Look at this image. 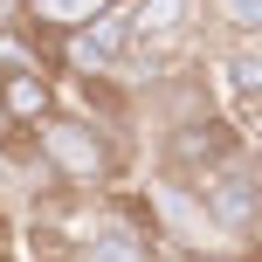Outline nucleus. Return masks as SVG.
Returning <instances> with one entry per match:
<instances>
[{
  "instance_id": "1",
  "label": "nucleus",
  "mask_w": 262,
  "mask_h": 262,
  "mask_svg": "<svg viewBox=\"0 0 262 262\" xmlns=\"http://www.w3.org/2000/svg\"><path fill=\"white\" fill-rule=\"evenodd\" d=\"M28 152L69 193H104V186L124 180V138L104 131V124H90V118H69V111H49V118L28 131Z\"/></svg>"
},
{
  "instance_id": "10",
  "label": "nucleus",
  "mask_w": 262,
  "mask_h": 262,
  "mask_svg": "<svg viewBox=\"0 0 262 262\" xmlns=\"http://www.w3.org/2000/svg\"><path fill=\"white\" fill-rule=\"evenodd\" d=\"M7 262H21V255H7Z\"/></svg>"
},
{
  "instance_id": "8",
  "label": "nucleus",
  "mask_w": 262,
  "mask_h": 262,
  "mask_svg": "<svg viewBox=\"0 0 262 262\" xmlns=\"http://www.w3.org/2000/svg\"><path fill=\"white\" fill-rule=\"evenodd\" d=\"M172 262H255V249H235V242H200V249H172Z\"/></svg>"
},
{
  "instance_id": "5",
  "label": "nucleus",
  "mask_w": 262,
  "mask_h": 262,
  "mask_svg": "<svg viewBox=\"0 0 262 262\" xmlns=\"http://www.w3.org/2000/svg\"><path fill=\"white\" fill-rule=\"evenodd\" d=\"M0 111H7L21 131H35L55 111V76L49 69H0Z\"/></svg>"
},
{
  "instance_id": "3",
  "label": "nucleus",
  "mask_w": 262,
  "mask_h": 262,
  "mask_svg": "<svg viewBox=\"0 0 262 262\" xmlns=\"http://www.w3.org/2000/svg\"><path fill=\"white\" fill-rule=\"evenodd\" d=\"M235 152H249V138H242L235 118H221V111H200V118H186V124H166V138H159V166H166L172 186H193L200 172L228 166Z\"/></svg>"
},
{
  "instance_id": "6",
  "label": "nucleus",
  "mask_w": 262,
  "mask_h": 262,
  "mask_svg": "<svg viewBox=\"0 0 262 262\" xmlns=\"http://www.w3.org/2000/svg\"><path fill=\"white\" fill-rule=\"evenodd\" d=\"M111 0H21V28H35V35H49V41H62L69 28H83V21H97Z\"/></svg>"
},
{
  "instance_id": "4",
  "label": "nucleus",
  "mask_w": 262,
  "mask_h": 262,
  "mask_svg": "<svg viewBox=\"0 0 262 262\" xmlns=\"http://www.w3.org/2000/svg\"><path fill=\"white\" fill-rule=\"evenodd\" d=\"M76 262H159V242L138 235V228H124L118 214L97 207V221L76 235Z\"/></svg>"
},
{
  "instance_id": "7",
  "label": "nucleus",
  "mask_w": 262,
  "mask_h": 262,
  "mask_svg": "<svg viewBox=\"0 0 262 262\" xmlns=\"http://www.w3.org/2000/svg\"><path fill=\"white\" fill-rule=\"evenodd\" d=\"M207 7V28L221 41H249V35H262V0H200Z\"/></svg>"
},
{
  "instance_id": "2",
  "label": "nucleus",
  "mask_w": 262,
  "mask_h": 262,
  "mask_svg": "<svg viewBox=\"0 0 262 262\" xmlns=\"http://www.w3.org/2000/svg\"><path fill=\"white\" fill-rule=\"evenodd\" d=\"M193 207H200V221L214 228L221 242H235V249H249V235L262 228V172H255V152H235L228 166H214V172H200L193 186Z\"/></svg>"
},
{
  "instance_id": "9",
  "label": "nucleus",
  "mask_w": 262,
  "mask_h": 262,
  "mask_svg": "<svg viewBox=\"0 0 262 262\" xmlns=\"http://www.w3.org/2000/svg\"><path fill=\"white\" fill-rule=\"evenodd\" d=\"M14 152H28V131L7 118V111H0V159H14Z\"/></svg>"
}]
</instances>
